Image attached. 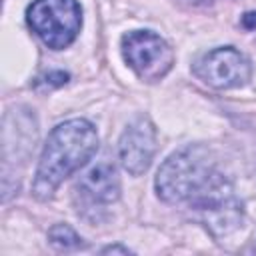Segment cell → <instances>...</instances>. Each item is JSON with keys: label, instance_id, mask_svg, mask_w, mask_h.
<instances>
[{"label": "cell", "instance_id": "obj_1", "mask_svg": "<svg viewBox=\"0 0 256 256\" xmlns=\"http://www.w3.org/2000/svg\"><path fill=\"white\" fill-rule=\"evenodd\" d=\"M156 192L164 202H186L202 212L214 236H226L242 222V204L204 146L196 144L172 154L156 174Z\"/></svg>", "mask_w": 256, "mask_h": 256}, {"label": "cell", "instance_id": "obj_2", "mask_svg": "<svg viewBox=\"0 0 256 256\" xmlns=\"http://www.w3.org/2000/svg\"><path fill=\"white\" fill-rule=\"evenodd\" d=\"M98 150L96 128L84 120L74 118L58 124L42 150L32 192L38 200H48L56 188L72 172L82 168Z\"/></svg>", "mask_w": 256, "mask_h": 256}, {"label": "cell", "instance_id": "obj_3", "mask_svg": "<svg viewBox=\"0 0 256 256\" xmlns=\"http://www.w3.org/2000/svg\"><path fill=\"white\" fill-rule=\"evenodd\" d=\"M28 24L48 48L62 50L78 36L82 10L76 0H34L28 6Z\"/></svg>", "mask_w": 256, "mask_h": 256}, {"label": "cell", "instance_id": "obj_4", "mask_svg": "<svg viewBox=\"0 0 256 256\" xmlns=\"http://www.w3.org/2000/svg\"><path fill=\"white\" fill-rule=\"evenodd\" d=\"M122 54L128 66L146 82L164 78L174 64L172 48L150 30H132L124 34Z\"/></svg>", "mask_w": 256, "mask_h": 256}, {"label": "cell", "instance_id": "obj_5", "mask_svg": "<svg viewBox=\"0 0 256 256\" xmlns=\"http://www.w3.org/2000/svg\"><path fill=\"white\" fill-rule=\"evenodd\" d=\"M194 72L212 88L228 90L244 86L250 80L252 66L242 52H238L232 46H224L204 54L194 64Z\"/></svg>", "mask_w": 256, "mask_h": 256}, {"label": "cell", "instance_id": "obj_6", "mask_svg": "<svg viewBox=\"0 0 256 256\" xmlns=\"http://www.w3.org/2000/svg\"><path fill=\"white\" fill-rule=\"evenodd\" d=\"M156 128L148 116L134 118L120 136L118 156L124 170L132 176H140L148 170L156 154Z\"/></svg>", "mask_w": 256, "mask_h": 256}, {"label": "cell", "instance_id": "obj_7", "mask_svg": "<svg viewBox=\"0 0 256 256\" xmlns=\"http://www.w3.org/2000/svg\"><path fill=\"white\" fill-rule=\"evenodd\" d=\"M78 190L90 200L98 204H110L120 196V180L116 168L110 162H100L92 170H88L78 182Z\"/></svg>", "mask_w": 256, "mask_h": 256}, {"label": "cell", "instance_id": "obj_8", "mask_svg": "<svg viewBox=\"0 0 256 256\" xmlns=\"http://www.w3.org/2000/svg\"><path fill=\"white\" fill-rule=\"evenodd\" d=\"M48 238L50 242L56 246V248H62V250H72V248H78L82 246V238L68 226V224H56L50 228L48 232Z\"/></svg>", "mask_w": 256, "mask_h": 256}, {"label": "cell", "instance_id": "obj_9", "mask_svg": "<svg viewBox=\"0 0 256 256\" xmlns=\"http://www.w3.org/2000/svg\"><path fill=\"white\" fill-rule=\"evenodd\" d=\"M42 82H44V84H48V86H62V84H66V82H68V74H66V72H62V70H56V72L46 74V76L42 78Z\"/></svg>", "mask_w": 256, "mask_h": 256}, {"label": "cell", "instance_id": "obj_10", "mask_svg": "<svg viewBox=\"0 0 256 256\" xmlns=\"http://www.w3.org/2000/svg\"><path fill=\"white\" fill-rule=\"evenodd\" d=\"M242 26L248 30H254L256 28V12H246L242 16Z\"/></svg>", "mask_w": 256, "mask_h": 256}, {"label": "cell", "instance_id": "obj_11", "mask_svg": "<svg viewBox=\"0 0 256 256\" xmlns=\"http://www.w3.org/2000/svg\"><path fill=\"white\" fill-rule=\"evenodd\" d=\"M116 252H120V254H130V250L124 248V246H108V248L102 250V254H116Z\"/></svg>", "mask_w": 256, "mask_h": 256}, {"label": "cell", "instance_id": "obj_12", "mask_svg": "<svg viewBox=\"0 0 256 256\" xmlns=\"http://www.w3.org/2000/svg\"><path fill=\"white\" fill-rule=\"evenodd\" d=\"M254 250H256V246H254Z\"/></svg>", "mask_w": 256, "mask_h": 256}]
</instances>
